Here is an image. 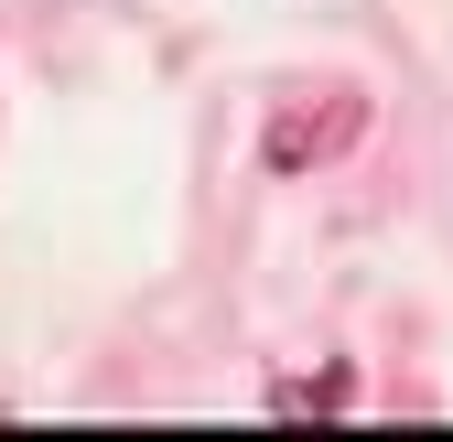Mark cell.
<instances>
[{
  "label": "cell",
  "instance_id": "1",
  "mask_svg": "<svg viewBox=\"0 0 453 442\" xmlns=\"http://www.w3.org/2000/svg\"><path fill=\"white\" fill-rule=\"evenodd\" d=\"M367 141V87H324V97H280L270 130H259V162L270 173H313V162H346Z\"/></svg>",
  "mask_w": 453,
  "mask_h": 442
},
{
  "label": "cell",
  "instance_id": "2",
  "mask_svg": "<svg viewBox=\"0 0 453 442\" xmlns=\"http://www.w3.org/2000/svg\"><path fill=\"white\" fill-rule=\"evenodd\" d=\"M357 377L346 367H313V377H270V421H303V410H346Z\"/></svg>",
  "mask_w": 453,
  "mask_h": 442
}]
</instances>
